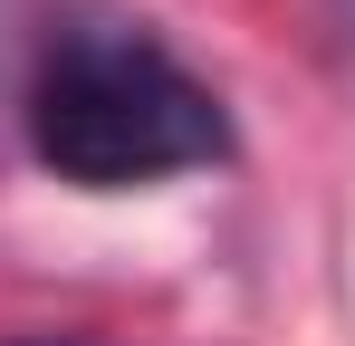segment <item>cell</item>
I'll return each mask as SVG.
<instances>
[{
    "label": "cell",
    "mask_w": 355,
    "mask_h": 346,
    "mask_svg": "<svg viewBox=\"0 0 355 346\" xmlns=\"http://www.w3.org/2000/svg\"><path fill=\"white\" fill-rule=\"evenodd\" d=\"M336 10H346V19H355V0H336Z\"/></svg>",
    "instance_id": "2"
},
{
    "label": "cell",
    "mask_w": 355,
    "mask_h": 346,
    "mask_svg": "<svg viewBox=\"0 0 355 346\" xmlns=\"http://www.w3.org/2000/svg\"><path fill=\"white\" fill-rule=\"evenodd\" d=\"M29 145L77 192H135L164 173L221 164L231 115L164 39H144L125 19H87L29 77Z\"/></svg>",
    "instance_id": "1"
}]
</instances>
